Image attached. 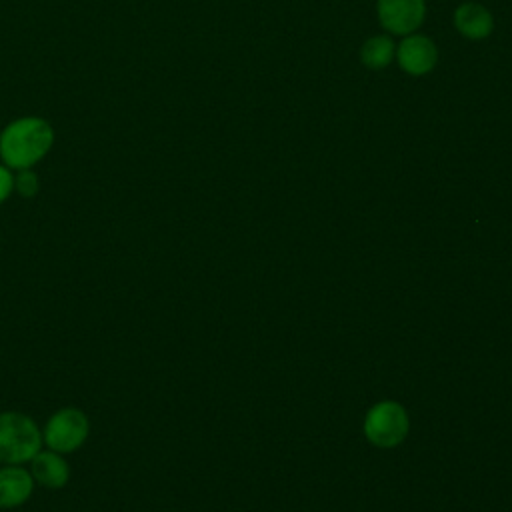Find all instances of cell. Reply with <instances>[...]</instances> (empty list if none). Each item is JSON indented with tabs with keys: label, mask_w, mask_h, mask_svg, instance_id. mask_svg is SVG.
Listing matches in <instances>:
<instances>
[{
	"label": "cell",
	"mask_w": 512,
	"mask_h": 512,
	"mask_svg": "<svg viewBox=\"0 0 512 512\" xmlns=\"http://www.w3.org/2000/svg\"><path fill=\"white\" fill-rule=\"evenodd\" d=\"M54 142V130L48 120L24 116L10 122L0 132V158L8 168L24 170L42 160Z\"/></svg>",
	"instance_id": "6da1fadb"
},
{
	"label": "cell",
	"mask_w": 512,
	"mask_h": 512,
	"mask_svg": "<svg viewBox=\"0 0 512 512\" xmlns=\"http://www.w3.org/2000/svg\"><path fill=\"white\" fill-rule=\"evenodd\" d=\"M42 434L32 418L20 412L0 414V462L22 464L40 452Z\"/></svg>",
	"instance_id": "7a4b0ae2"
},
{
	"label": "cell",
	"mask_w": 512,
	"mask_h": 512,
	"mask_svg": "<svg viewBox=\"0 0 512 512\" xmlns=\"http://www.w3.org/2000/svg\"><path fill=\"white\" fill-rule=\"evenodd\" d=\"M88 418L76 408H62L50 416L44 426V442L54 452H72L80 448L88 436Z\"/></svg>",
	"instance_id": "3957f363"
},
{
	"label": "cell",
	"mask_w": 512,
	"mask_h": 512,
	"mask_svg": "<svg viewBox=\"0 0 512 512\" xmlns=\"http://www.w3.org/2000/svg\"><path fill=\"white\" fill-rule=\"evenodd\" d=\"M364 428H366V436L374 444L394 446L404 438L408 430V418L398 404L380 402L368 412Z\"/></svg>",
	"instance_id": "277c9868"
},
{
	"label": "cell",
	"mask_w": 512,
	"mask_h": 512,
	"mask_svg": "<svg viewBox=\"0 0 512 512\" xmlns=\"http://www.w3.org/2000/svg\"><path fill=\"white\" fill-rule=\"evenodd\" d=\"M424 0H378L380 24L392 34L414 32L424 20Z\"/></svg>",
	"instance_id": "5b68a950"
},
{
	"label": "cell",
	"mask_w": 512,
	"mask_h": 512,
	"mask_svg": "<svg viewBox=\"0 0 512 512\" xmlns=\"http://www.w3.org/2000/svg\"><path fill=\"white\" fill-rule=\"evenodd\" d=\"M436 60H438L436 46L426 36H418V34L408 36L398 46V62L402 70H406L408 74H414V76L426 74L434 68Z\"/></svg>",
	"instance_id": "8992f818"
},
{
	"label": "cell",
	"mask_w": 512,
	"mask_h": 512,
	"mask_svg": "<svg viewBox=\"0 0 512 512\" xmlns=\"http://www.w3.org/2000/svg\"><path fill=\"white\" fill-rule=\"evenodd\" d=\"M32 474L16 464L0 468V508H16L32 494Z\"/></svg>",
	"instance_id": "52a82bcc"
},
{
	"label": "cell",
	"mask_w": 512,
	"mask_h": 512,
	"mask_svg": "<svg viewBox=\"0 0 512 512\" xmlns=\"http://www.w3.org/2000/svg\"><path fill=\"white\" fill-rule=\"evenodd\" d=\"M454 24L460 34L466 38L478 40L486 38L492 32V14L478 2H464L454 12Z\"/></svg>",
	"instance_id": "ba28073f"
},
{
	"label": "cell",
	"mask_w": 512,
	"mask_h": 512,
	"mask_svg": "<svg viewBox=\"0 0 512 512\" xmlns=\"http://www.w3.org/2000/svg\"><path fill=\"white\" fill-rule=\"evenodd\" d=\"M32 476L46 488H60L68 482L70 468L58 452L46 450L32 458Z\"/></svg>",
	"instance_id": "9c48e42d"
},
{
	"label": "cell",
	"mask_w": 512,
	"mask_h": 512,
	"mask_svg": "<svg viewBox=\"0 0 512 512\" xmlns=\"http://www.w3.org/2000/svg\"><path fill=\"white\" fill-rule=\"evenodd\" d=\"M392 56H394V44L388 36H374V38L366 40L360 50L362 62L372 70H380V68L388 66Z\"/></svg>",
	"instance_id": "30bf717a"
},
{
	"label": "cell",
	"mask_w": 512,
	"mask_h": 512,
	"mask_svg": "<svg viewBox=\"0 0 512 512\" xmlns=\"http://www.w3.org/2000/svg\"><path fill=\"white\" fill-rule=\"evenodd\" d=\"M38 186V176L30 168L18 170V174L14 176V190L24 198H32L38 192Z\"/></svg>",
	"instance_id": "8fae6325"
},
{
	"label": "cell",
	"mask_w": 512,
	"mask_h": 512,
	"mask_svg": "<svg viewBox=\"0 0 512 512\" xmlns=\"http://www.w3.org/2000/svg\"><path fill=\"white\" fill-rule=\"evenodd\" d=\"M14 190V176L6 164H0V204L12 194Z\"/></svg>",
	"instance_id": "7c38bea8"
}]
</instances>
